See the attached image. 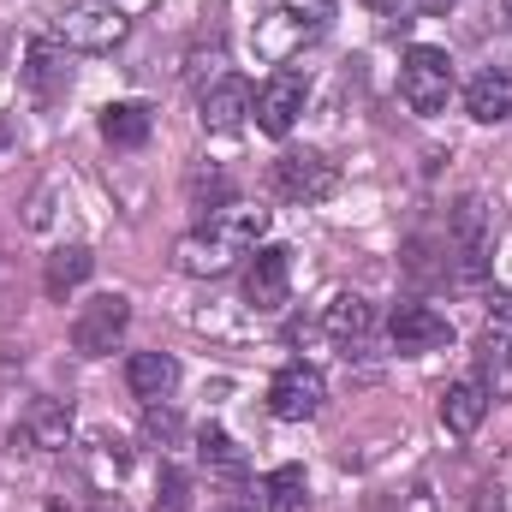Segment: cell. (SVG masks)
I'll return each instance as SVG.
<instances>
[{"label": "cell", "mask_w": 512, "mask_h": 512, "mask_svg": "<svg viewBox=\"0 0 512 512\" xmlns=\"http://www.w3.org/2000/svg\"><path fill=\"white\" fill-rule=\"evenodd\" d=\"M126 30H131V18L114 0H66L60 18H54V36L66 48H78V54H108V48L126 42Z\"/></svg>", "instance_id": "1"}, {"label": "cell", "mask_w": 512, "mask_h": 512, "mask_svg": "<svg viewBox=\"0 0 512 512\" xmlns=\"http://www.w3.org/2000/svg\"><path fill=\"white\" fill-rule=\"evenodd\" d=\"M399 96L411 114H441L453 102V60L447 48H405V66H399Z\"/></svg>", "instance_id": "2"}, {"label": "cell", "mask_w": 512, "mask_h": 512, "mask_svg": "<svg viewBox=\"0 0 512 512\" xmlns=\"http://www.w3.org/2000/svg\"><path fill=\"white\" fill-rule=\"evenodd\" d=\"M18 78H24V96H30L36 108H60L66 90H72V48H66L60 36H36V42L24 48Z\"/></svg>", "instance_id": "3"}, {"label": "cell", "mask_w": 512, "mask_h": 512, "mask_svg": "<svg viewBox=\"0 0 512 512\" xmlns=\"http://www.w3.org/2000/svg\"><path fill=\"white\" fill-rule=\"evenodd\" d=\"M274 197H286V203H328L334 197V185H340V173H334V161L328 155H316V149H286L280 161H274Z\"/></svg>", "instance_id": "4"}, {"label": "cell", "mask_w": 512, "mask_h": 512, "mask_svg": "<svg viewBox=\"0 0 512 512\" xmlns=\"http://www.w3.org/2000/svg\"><path fill=\"white\" fill-rule=\"evenodd\" d=\"M126 322H131V304L120 292H96L84 310H78V322H72V346L84 352V358H108L120 340H126Z\"/></svg>", "instance_id": "5"}, {"label": "cell", "mask_w": 512, "mask_h": 512, "mask_svg": "<svg viewBox=\"0 0 512 512\" xmlns=\"http://www.w3.org/2000/svg\"><path fill=\"white\" fill-rule=\"evenodd\" d=\"M322 399H328V382H322L316 364H286V370L268 382V411H274L280 423H310V417L322 411Z\"/></svg>", "instance_id": "6"}, {"label": "cell", "mask_w": 512, "mask_h": 512, "mask_svg": "<svg viewBox=\"0 0 512 512\" xmlns=\"http://www.w3.org/2000/svg\"><path fill=\"white\" fill-rule=\"evenodd\" d=\"M12 441L18 447H30V453H60V447H72V399H30L24 411H18V423H12Z\"/></svg>", "instance_id": "7"}, {"label": "cell", "mask_w": 512, "mask_h": 512, "mask_svg": "<svg viewBox=\"0 0 512 512\" xmlns=\"http://www.w3.org/2000/svg\"><path fill=\"white\" fill-rule=\"evenodd\" d=\"M387 340H393V352H405V358L441 352V346L453 340V322H447L435 304H399V310L387 316Z\"/></svg>", "instance_id": "8"}, {"label": "cell", "mask_w": 512, "mask_h": 512, "mask_svg": "<svg viewBox=\"0 0 512 512\" xmlns=\"http://www.w3.org/2000/svg\"><path fill=\"white\" fill-rule=\"evenodd\" d=\"M304 96H310V84H304V72H292V66H280L262 90H256V126L268 131V137H286V131L298 126V114H304Z\"/></svg>", "instance_id": "9"}, {"label": "cell", "mask_w": 512, "mask_h": 512, "mask_svg": "<svg viewBox=\"0 0 512 512\" xmlns=\"http://www.w3.org/2000/svg\"><path fill=\"white\" fill-rule=\"evenodd\" d=\"M286 292H292V251L286 245H256L251 268H245V304L268 316V310L286 304Z\"/></svg>", "instance_id": "10"}, {"label": "cell", "mask_w": 512, "mask_h": 512, "mask_svg": "<svg viewBox=\"0 0 512 512\" xmlns=\"http://www.w3.org/2000/svg\"><path fill=\"white\" fill-rule=\"evenodd\" d=\"M251 108H256V90H251V78H239V72L215 78V84L197 96V114H203L209 131H239L251 120Z\"/></svg>", "instance_id": "11"}, {"label": "cell", "mask_w": 512, "mask_h": 512, "mask_svg": "<svg viewBox=\"0 0 512 512\" xmlns=\"http://www.w3.org/2000/svg\"><path fill=\"white\" fill-rule=\"evenodd\" d=\"M203 233L209 239H221L227 251H256L262 245V233H268V209H256V203H227V209H215V215H203Z\"/></svg>", "instance_id": "12"}, {"label": "cell", "mask_w": 512, "mask_h": 512, "mask_svg": "<svg viewBox=\"0 0 512 512\" xmlns=\"http://www.w3.org/2000/svg\"><path fill=\"white\" fill-rule=\"evenodd\" d=\"M465 114L477 126H501L512 120V72H477L465 84Z\"/></svg>", "instance_id": "13"}, {"label": "cell", "mask_w": 512, "mask_h": 512, "mask_svg": "<svg viewBox=\"0 0 512 512\" xmlns=\"http://www.w3.org/2000/svg\"><path fill=\"white\" fill-rule=\"evenodd\" d=\"M489 393L477 387V376H465V382H447V393H441V423L453 429V435H477L483 429V417H489Z\"/></svg>", "instance_id": "14"}, {"label": "cell", "mask_w": 512, "mask_h": 512, "mask_svg": "<svg viewBox=\"0 0 512 512\" xmlns=\"http://www.w3.org/2000/svg\"><path fill=\"white\" fill-rule=\"evenodd\" d=\"M126 387L143 399V405H155V399H167V393L179 387V364H173L167 352H131Z\"/></svg>", "instance_id": "15"}, {"label": "cell", "mask_w": 512, "mask_h": 512, "mask_svg": "<svg viewBox=\"0 0 512 512\" xmlns=\"http://www.w3.org/2000/svg\"><path fill=\"white\" fill-rule=\"evenodd\" d=\"M310 507V477L304 465H280L256 483V512H304Z\"/></svg>", "instance_id": "16"}, {"label": "cell", "mask_w": 512, "mask_h": 512, "mask_svg": "<svg viewBox=\"0 0 512 512\" xmlns=\"http://www.w3.org/2000/svg\"><path fill=\"white\" fill-rule=\"evenodd\" d=\"M197 459L215 471V477H227V483H245L251 477V465H245V447L221 429V423H203L197 429Z\"/></svg>", "instance_id": "17"}, {"label": "cell", "mask_w": 512, "mask_h": 512, "mask_svg": "<svg viewBox=\"0 0 512 512\" xmlns=\"http://www.w3.org/2000/svg\"><path fill=\"white\" fill-rule=\"evenodd\" d=\"M477 387H483L495 405L512 399V346H507V334H483V340H477Z\"/></svg>", "instance_id": "18"}, {"label": "cell", "mask_w": 512, "mask_h": 512, "mask_svg": "<svg viewBox=\"0 0 512 512\" xmlns=\"http://www.w3.org/2000/svg\"><path fill=\"white\" fill-rule=\"evenodd\" d=\"M90 268H96V256L84 251V245H60V251L48 256V268H42V292L60 304V298H72L90 280Z\"/></svg>", "instance_id": "19"}, {"label": "cell", "mask_w": 512, "mask_h": 512, "mask_svg": "<svg viewBox=\"0 0 512 512\" xmlns=\"http://www.w3.org/2000/svg\"><path fill=\"white\" fill-rule=\"evenodd\" d=\"M322 328H328L340 346H352V340H364V334L376 328V310H370V298H358V292H340V298H328V310H322Z\"/></svg>", "instance_id": "20"}, {"label": "cell", "mask_w": 512, "mask_h": 512, "mask_svg": "<svg viewBox=\"0 0 512 512\" xmlns=\"http://www.w3.org/2000/svg\"><path fill=\"white\" fill-rule=\"evenodd\" d=\"M149 131H155V120H149L143 102H114V108H102V137H108L114 149H143Z\"/></svg>", "instance_id": "21"}, {"label": "cell", "mask_w": 512, "mask_h": 512, "mask_svg": "<svg viewBox=\"0 0 512 512\" xmlns=\"http://www.w3.org/2000/svg\"><path fill=\"white\" fill-rule=\"evenodd\" d=\"M233 262H239V251H227V245H221V239H209L203 227L179 245V268H185V274H227Z\"/></svg>", "instance_id": "22"}, {"label": "cell", "mask_w": 512, "mask_h": 512, "mask_svg": "<svg viewBox=\"0 0 512 512\" xmlns=\"http://www.w3.org/2000/svg\"><path fill=\"white\" fill-rule=\"evenodd\" d=\"M185 203H191L197 215H215V209L233 203V179H227L221 167H197V173L185 179Z\"/></svg>", "instance_id": "23"}, {"label": "cell", "mask_w": 512, "mask_h": 512, "mask_svg": "<svg viewBox=\"0 0 512 512\" xmlns=\"http://www.w3.org/2000/svg\"><path fill=\"white\" fill-rule=\"evenodd\" d=\"M280 24L274 30H292V36H322L328 30V18H334V0H280V12H274Z\"/></svg>", "instance_id": "24"}, {"label": "cell", "mask_w": 512, "mask_h": 512, "mask_svg": "<svg viewBox=\"0 0 512 512\" xmlns=\"http://www.w3.org/2000/svg\"><path fill=\"white\" fill-rule=\"evenodd\" d=\"M483 227H489V203L459 197L453 203V251H483Z\"/></svg>", "instance_id": "25"}, {"label": "cell", "mask_w": 512, "mask_h": 512, "mask_svg": "<svg viewBox=\"0 0 512 512\" xmlns=\"http://www.w3.org/2000/svg\"><path fill=\"white\" fill-rule=\"evenodd\" d=\"M155 507L161 512H185L191 507V477L179 465H161V483H155Z\"/></svg>", "instance_id": "26"}, {"label": "cell", "mask_w": 512, "mask_h": 512, "mask_svg": "<svg viewBox=\"0 0 512 512\" xmlns=\"http://www.w3.org/2000/svg\"><path fill=\"white\" fill-rule=\"evenodd\" d=\"M143 429H149V441H179V417H173V411H167L161 399L149 405V417H143Z\"/></svg>", "instance_id": "27"}, {"label": "cell", "mask_w": 512, "mask_h": 512, "mask_svg": "<svg viewBox=\"0 0 512 512\" xmlns=\"http://www.w3.org/2000/svg\"><path fill=\"white\" fill-rule=\"evenodd\" d=\"M471 512H507V501H501V489H477V501H471Z\"/></svg>", "instance_id": "28"}, {"label": "cell", "mask_w": 512, "mask_h": 512, "mask_svg": "<svg viewBox=\"0 0 512 512\" xmlns=\"http://www.w3.org/2000/svg\"><path fill=\"white\" fill-rule=\"evenodd\" d=\"M411 6H417V12H429V18H447L459 0H411Z\"/></svg>", "instance_id": "29"}, {"label": "cell", "mask_w": 512, "mask_h": 512, "mask_svg": "<svg viewBox=\"0 0 512 512\" xmlns=\"http://www.w3.org/2000/svg\"><path fill=\"white\" fill-rule=\"evenodd\" d=\"M489 310H495L501 322H512V292H489Z\"/></svg>", "instance_id": "30"}, {"label": "cell", "mask_w": 512, "mask_h": 512, "mask_svg": "<svg viewBox=\"0 0 512 512\" xmlns=\"http://www.w3.org/2000/svg\"><path fill=\"white\" fill-rule=\"evenodd\" d=\"M364 6H370V12H399L405 0H364Z\"/></svg>", "instance_id": "31"}, {"label": "cell", "mask_w": 512, "mask_h": 512, "mask_svg": "<svg viewBox=\"0 0 512 512\" xmlns=\"http://www.w3.org/2000/svg\"><path fill=\"white\" fill-rule=\"evenodd\" d=\"M0 143H6V126H0Z\"/></svg>", "instance_id": "32"}]
</instances>
